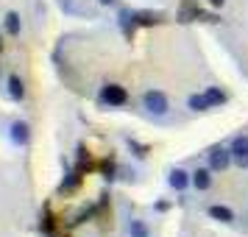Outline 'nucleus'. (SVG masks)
Here are the masks:
<instances>
[{
	"mask_svg": "<svg viewBox=\"0 0 248 237\" xmlns=\"http://www.w3.org/2000/svg\"><path fill=\"white\" fill-rule=\"evenodd\" d=\"M142 109L154 117H165L170 112V101L162 90H145L142 92Z\"/></svg>",
	"mask_w": 248,
	"mask_h": 237,
	"instance_id": "nucleus-1",
	"label": "nucleus"
},
{
	"mask_svg": "<svg viewBox=\"0 0 248 237\" xmlns=\"http://www.w3.org/2000/svg\"><path fill=\"white\" fill-rule=\"evenodd\" d=\"M98 98H101L103 106H114L117 109V106H125L128 103V90L120 87V84H103Z\"/></svg>",
	"mask_w": 248,
	"mask_h": 237,
	"instance_id": "nucleus-2",
	"label": "nucleus"
},
{
	"mask_svg": "<svg viewBox=\"0 0 248 237\" xmlns=\"http://www.w3.org/2000/svg\"><path fill=\"white\" fill-rule=\"evenodd\" d=\"M229 151H232V159H234V165L237 168H248V137L246 134H240L232 140V145H229Z\"/></svg>",
	"mask_w": 248,
	"mask_h": 237,
	"instance_id": "nucleus-3",
	"label": "nucleus"
},
{
	"mask_svg": "<svg viewBox=\"0 0 248 237\" xmlns=\"http://www.w3.org/2000/svg\"><path fill=\"white\" fill-rule=\"evenodd\" d=\"M179 20L181 23H195V20H203V23H220L217 14H209V12H203V9H198V6H190V3L179 12Z\"/></svg>",
	"mask_w": 248,
	"mask_h": 237,
	"instance_id": "nucleus-4",
	"label": "nucleus"
},
{
	"mask_svg": "<svg viewBox=\"0 0 248 237\" xmlns=\"http://www.w3.org/2000/svg\"><path fill=\"white\" fill-rule=\"evenodd\" d=\"M232 151L229 148H212L209 151V168L215 170V173H223V170H229L232 168Z\"/></svg>",
	"mask_w": 248,
	"mask_h": 237,
	"instance_id": "nucleus-5",
	"label": "nucleus"
},
{
	"mask_svg": "<svg viewBox=\"0 0 248 237\" xmlns=\"http://www.w3.org/2000/svg\"><path fill=\"white\" fill-rule=\"evenodd\" d=\"M9 137H12L14 145H28L31 142V126L25 120H14L12 128H9Z\"/></svg>",
	"mask_w": 248,
	"mask_h": 237,
	"instance_id": "nucleus-6",
	"label": "nucleus"
},
{
	"mask_svg": "<svg viewBox=\"0 0 248 237\" xmlns=\"http://www.w3.org/2000/svg\"><path fill=\"white\" fill-rule=\"evenodd\" d=\"M168 184L173 187V190H179V192L187 190V187L192 184V173H187L184 168H173L170 170V176H168Z\"/></svg>",
	"mask_w": 248,
	"mask_h": 237,
	"instance_id": "nucleus-7",
	"label": "nucleus"
},
{
	"mask_svg": "<svg viewBox=\"0 0 248 237\" xmlns=\"http://www.w3.org/2000/svg\"><path fill=\"white\" fill-rule=\"evenodd\" d=\"M212 173H215L212 168H198L195 173H192V187L201 190V192L209 190V187H212Z\"/></svg>",
	"mask_w": 248,
	"mask_h": 237,
	"instance_id": "nucleus-8",
	"label": "nucleus"
},
{
	"mask_svg": "<svg viewBox=\"0 0 248 237\" xmlns=\"http://www.w3.org/2000/svg\"><path fill=\"white\" fill-rule=\"evenodd\" d=\"M206 215H209L212 221H220V223H234V212H232L226 204H212V206L206 209Z\"/></svg>",
	"mask_w": 248,
	"mask_h": 237,
	"instance_id": "nucleus-9",
	"label": "nucleus"
},
{
	"mask_svg": "<svg viewBox=\"0 0 248 237\" xmlns=\"http://www.w3.org/2000/svg\"><path fill=\"white\" fill-rule=\"evenodd\" d=\"M162 20H165V17H162V14H154V12H134V23L137 25H159L162 23Z\"/></svg>",
	"mask_w": 248,
	"mask_h": 237,
	"instance_id": "nucleus-10",
	"label": "nucleus"
},
{
	"mask_svg": "<svg viewBox=\"0 0 248 237\" xmlns=\"http://www.w3.org/2000/svg\"><path fill=\"white\" fill-rule=\"evenodd\" d=\"M9 95H12L14 101H23L25 98V81L20 76H12L9 79Z\"/></svg>",
	"mask_w": 248,
	"mask_h": 237,
	"instance_id": "nucleus-11",
	"label": "nucleus"
},
{
	"mask_svg": "<svg viewBox=\"0 0 248 237\" xmlns=\"http://www.w3.org/2000/svg\"><path fill=\"white\" fill-rule=\"evenodd\" d=\"M128 237H151V229L145 221L134 218V221H128Z\"/></svg>",
	"mask_w": 248,
	"mask_h": 237,
	"instance_id": "nucleus-12",
	"label": "nucleus"
},
{
	"mask_svg": "<svg viewBox=\"0 0 248 237\" xmlns=\"http://www.w3.org/2000/svg\"><path fill=\"white\" fill-rule=\"evenodd\" d=\"M3 23H6V31H9L12 36H20V31H23V20H20V14L17 12H9Z\"/></svg>",
	"mask_w": 248,
	"mask_h": 237,
	"instance_id": "nucleus-13",
	"label": "nucleus"
},
{
	"mask_svg": "<svg viewBox=\"0 0 248 237\" xmlns=\"http://www.w3.org/2000/svg\"><path fill=\"white\" fill-rule=\"evenodd\" d=\"M203 95H206V101H209V106H223L226 101H229V98H226V92L220 90V87H209V90L203 92Z\"/></svg>",
	"mask_w": 248,
	"mask_h": 237,
	"instance_id": "nucleus-14",
	"label": "nucleus"
},
{
	"mask_svg": "<svg viewBox=\"0 0 248 237\" xmlns=\"http://www.w3.org/2000/svg\"><path fill=\"white\" fill-rule=\"evenodd\" d=\"M187 109H192V112H209L212 106L206 101V95H190L187 98Z\"/></svg>",
	"mask_w": 248,
	"mask_h": 237,
	"instance_id": "nucleus-15",
	"label": "nucleus"
},
{
	"mask_svg": "<svg viewBox=\"0 0 248 237\" xmlns=\"http://www.w3.org/2000/svg\"><path fill=\"white\" fill-rule=\"evenodd\" d=\"M53 229H56V218H53L50 212H45L42 215V221H39V232H42V235H50Z\"/></svg>",
	"mask_w": 248,
	"mask_h": 237,
	"instance_id": "nucleus-16",
	"label": "nucleus"
},
{
	"mask_svg": "<svg viewBox=\"0 0 248 237\" xmlns=\"http://www.w3.org/2000/svg\"><path fill=\"white\" fill-rule=\"evenodd\" d=\"M114 173H117V165H114L112 159H103V162H101V176L112 181V179H114Z\"/></svg>",
	"mask_w": 248,
	"mask_h": 237,
	"instance_id": "nucleus-17",
	"label": "nucleus"
},
{
	"mask_svg": "<svg viewBox=\"0 0 248 237\" xmlns=\"http://www.w3.org/2000/svg\"><path fill=\"white\" fill-rule=\"evenodd\" d=\"M81 184V170H76V173H67V181L62 184V190H76Z\"/></svg>",
	"mask_w": 248,
	"mask_h": 237,
	"instance_id": "nucleus-18",
	"label": "nucleus"
},
{
	"mask_svg": "<svg viewBox=\"0 0 248 237\" xmlns=\"http://www.w3.org/2000/svg\"><path fill=\"white\" fill-rule=\"evenodd\" d=\"M84 168H90V151L84 145H78V170L84 173Z\"/></svg>",
	"mask_w": 248,
	"mask_h": 237,
	"instance_id": "nucleus-19",
	"label": "nucleus"
},
{
	"mask_svg": "<svg viewBox=\"0 0 248 237\" xmlns=\"http://www.w3.org/2000/svg\"><path fill=\"white\" fill-rule=\"evenodd\" d=\"M128 148H131V151H137V157H140V159H145V157H148V148H145V145H140V142H134V140H128Z\"/></svg>",
	"mask_w": 248,
	"mask_h": 237,
	"instance_id": "nucleus-20",
	"label": "nucleus"
},
{
	"mask_svg": "<svg viewBox=\"0 0 248 237\" xmlns=\"http://www.w3.org/2000/svg\"><path fill=\"white\" fill-rule=\"evenodd\" d=\"M206 3H209V6H212V9H220V6H223L226 0H206Z\"/></svg>",
	"mask_w": 248,
	"mask_h": 237,
	"instance_id": "nucleus-21",
	"label": "nucleus"
},
{
	"mask_svg": "<svg viewBox=\"0 0 248 237\" xmlns=\"http://www.w3.org/2000/svg\"><path fill=\"white\" fill-rule=\"evenodd\" d=\"M98 3H101V6H112L114 0H98Z\"/></svg>",
	"mask_w": 248,
	"mask_h": 237,
	"instance_id": "nucleus-22",
	"label": "nucleus"
},
{
	"mask_svg": "<svg viewBox=\"0 0 248 237\" xmlns=\"http://www.w3.org/2000/svg\"><path fill=\"white\" fill-rule=\"evenodd\" d=\"M0 50H3V36H0Z\"/></svg>",
	"mask_w": 248,
	"mask_h": 237,
	"instance_id": "nucleus-23",
	"label": "nucleus"
}]
</instances>
